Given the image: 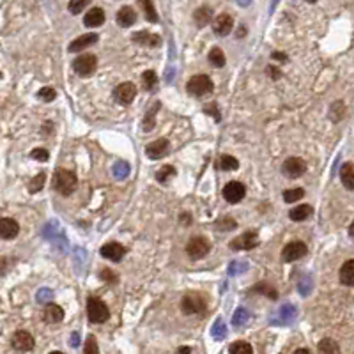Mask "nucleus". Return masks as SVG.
Segmentation results:
<instances>
[{"mask_svg":"<svg viewBox=\"0 0 354 354\" xmlns=\"http://www.w3.org/2000/svg\"><path fill=\"white\" fill-rule=\"evenodd\" d=\"M51 184H53V188H55L61 195L67 197L76 190L78 179H76L75 172L66 170V168H57L55 174H53V181H51Z\"/></svg>","mask_w":354,"mask_h":354,"instance_id":"1","label":"nucleus"},{"mask_svg":"<svg viewBox=\"0 0 354 354\" xmlns=\"http://www.w3.org/2000/svg\"><path fill=\"white\" fill-rule=\"evenodd\" d=\"M213 88H215V84L207 75H195L193 78L188 80L186 84V90L195 98H202L205 94H211Z\"/></svg>","mask_w":354,"mask_h":354,"instance_id":"2","label":"nucleus"},{"mask_svg":"<svg viewBox=\"0 0 354 354\" xmlns=\"http://www.w3.org/2000/svg\"><path fill=\"white\" fill-rule=\"evenodd\" d=\"M87 317L88 321L94 324H103L110 319V310L101 299L98 298H88L87 299Z\"/></svg>","mask_w":354,"mask_h":354,"instance_id":"3","label":"nucleus"},{"mask_svg":"<svg viewBox=\"0 0 354 354\" xmlns=\"http://www.w3.org/2000/svg\"><path fill=\"white\" fill-rule=\"evenodd\" d=\"M96 67H98V59H96V55H92V53H84V55H80L75 59V62H73V69H75V73L78 76H90L96 71Z\"/></svg>","mask_w":354,"mask_h":354,"instance_id":"4","label":"nucleus"},{"mask_svg":"<svg viewBox=\"0 0 354 354\" xmlns=\"http://www.w3.org/2000/svg\"><path fill=\"white\" fill-rule=\"evenodd\" d=\"M209 250H211L209 241L205 238H199V236H197V238H191L186 244V253L190 255L191 261H199V259L205 257L209 253Z\"/></svg>","mask_w":354,"mask_h":354,"instance_id":"5","label":"nucleus"},{"mask_svg":"<svg viewBox=\"0 0 354 354\" xmlns=\"http://www.w3.org/2000/svg\"><path fill=\"white\" fill-rule=\"evenodd\" d=\"M181 308L186 315H195V313H200L205 310V301L200 294L191 292V294H186V296L182 298Z\"/></svg>","mask_w":354,"mask_h":354,"instance_id":"6","label":"nucleus"},{"mask_svg":"<svg viewBox=\"0 0 354 354\" xmlns=\"http://www.w3.org/2000/svg\"><path fill=\"white\" fill-rule=\"evenodd\" d=\"M259 246V234L250 230V232H244L241 236L234 239L230 243V248L236 250V252H243V250H253V248Z\"/></svg>","mask_w":354,"mask_h":354,"instance_id":"7","label":"nucleus"},{"mask_svg":"<svg viewBox=\"0 0 354 354\" xmlns=\"http://www.w3.org/2000/svg\"><path fill=\"white\" fill-rule=\"evenodd\" d=\"M246 195V188L239 181H230L223 188V199L228 204H239Z\"/></svg>","mask_w":354,"mask_h":354,"instance_id":"8","label":"nucleus"},{"mask_svg":"<svg viewBox=\"0 0 354 354\" xmlns=\"http://www.w3.org/2000/svg\"><path fill=\"white\" fill-rule=\"evenodd\" d=\"M307 252H308V248L303 241H292V243H289V244H285V248L282 250V261L294 262L307 255Z\"/></svg>","mask_w":354,"mask_h":354,"instance_id":"9","label":"nucleus"},{"mask_svg":"<svg viewBox=\"0 0 354 354\" xmlns=\"http://www.w3.org/2000/svg\"><path fill=\"white\" fill-rule=\"evenodd\" d=\"M282 172L289 179H298L307 172V163L301 158H287L282 165Z\"/></svg>","mask_w":354,"mask_h":354,"instance_id":"10","label":"nucleus"},{"mask_svg":"<svg viewBox=\"0 0 354 354\" xmlns=\"http://www.w3.org/2000/svg\"><path fill=\"white\" fill-rule=\"evenodd\" d=\"M115 99L122 105H130L133 99L136 98V85L133 82H122L121 85H117L115 92H113Z\"/></svg>","mask_w":354,"mask_h":354,"instance_id":"11","label":"nucleus"},{"mask_svg":"<svg viewBox=\"0 0 354 354\" xmlns=\"http://www.w3.org/2000/svg\"><path fill=\"white\" fill-rule=\"evenodd\" d=\"M11 345H13L16 351H22V353H28V351L34 349V336L28 333V331H16L11 338Z\"/></svg>","mask_w":354,"mask_h":354,"instance_id":"12","label":"nucleus"},{"mask_svg":"<svg viewBox=\"0 0 354 354\" xmlns=\"http://www.w3.org/2000/svg\"><path fill=\"white\" fill-rule=\"evenodd\" d=\"M234 28V20L230 14L223 13V14H218L215 18V22H213V32L216 34V36H228V34L232 32Z\"/></svg>","mask_w":354,"mask_h":354,"instance_id":"13","label":"nucleus"},{"mask_svg":"<svg viewBox=\"0 0 354 354\" xmlns=\"http://www.w3.org/2000/svg\"><path fill=\"white\" fill-rule=\"evenodd\" d=\"M101 255L108 261L119 262L122 257L126 255V248L122 246L121 243H107L105 246H101Z\"/></svg>","mask_w":354,"mask_h":354,"instance_id":"14","label":"nucleus"},{"mask_svg":"<svg viewBox=\"0 0 354 354\" xmlns=\"http://www.w3.org/2000/svg\"><path fill=\"white\" fill-rule=\"evenodd\" d=\"M167 153H168V140L167 138H158L145 145V154H147L151 159L163 158Z\"/></svg>","mask_w":354,"mask_h":354,"instance_id":"15","label":"nucleus"},{"mask_svg":"<svg viewBox=\"0 0 354 354\" xmlns=\"http://www.w3.org/2000/svg\"><path fill=\"white\" fill-rule=\"evenodd\" d=\"M99 41V36L98 34H84V36H80V38H76L75 41H71V44L67 46V50L71 51V53H75V51H82L85 50V48L92 46V44H96V43Z\"/></svg>","mask_w":354,"mask_h":354,"instance_id":"16","label":"nucleus"},{"mask_svg":"<svg viewBox=\"0 0 354 354\" xmlns=\"http://www.w3.org/2000/svg\"><path fill=\"white\" fill-rule=\"evenodd\" d=\"M20 232V225L13 218H0V238L14 239Z\"/></svg>","mask_w":354,"mask_h":354,"instance_id":"17","label":"nucleus"},{"mask_svg":"<svg viewBox=\"0 0 354 354\" xmlns=\"http://www.w3.org/2000/svg\"><path fill=\"white\" fill-rule=\"evenodd\" d=\"M115 20H117V23L121 25V27L128 28V27H131V25L136 22V13H135V9H133V7H130V5H124V7H121V9L117 11Z\"/></svg>","mask_w":354,"mask_h":354,"instance_id":"18","label":"nucleus"},{"mask_svg":"<svg viewBox=\"0 0 354 354\" xmlns=\"http://www.w3.org/2000/svg\"><path fill=\"white\" fill-rule=\"evenodd\" d=\"M296 315H298L296 307H292V305H284V307L278 310V317H276V319H271V322L285 326V324H290V322L296 319Z\"/></svg>","mask_w":354,"mask_h":354,"instance_id":"19","label":"nucleus"},{"mask_svg":"<svg viewBox=\"0 0 354 354\" xmlns=\"http://www.w3.org/2000/svg\"><path fill=\"white\" fill-rule=\"evenodd\" d=\"M43 319H44V322H48V324H57V322H61L62 319H64V310H62L59 305H46V308H44V312H43Z\"/></svg>","mask_w":354,"mask_h":354,"instance_id":"20","label":"nucleus"},{"mask_svg":"<svg viewBox=\"0 0 354 354\" xmlns=\"http://www.w3.org/2000/svg\"><path fill=\"white\" fill-rule=\"evenodd\" d=\"M105 20H107L105 11H103L101 7H92V9L85 14L84 23L87 25V27H99V25L105 23Z\"/></svg>","mask_w":354,"mask_h":354,"instance_id":"21","label":"nucleus"},{"mask_svg":"<svg viewBox=\"0 0 354 354\" xmlns=\"http://www.w3.org/2000/svg\"><path fill=\"white\" fill-rule=\"evenodd\" d=\"M211 20H213V9L209 5H202L193 13V22H195L197 27H205L207 23H211Z\"/></svg>","mask_w":354,"mask_h":354,"instance_id":"22","label":"nucleus"},{"mask_svg":"<svg viewBox=\"0 0 354 354\" xmlns=\"http://www.w3.org/2000/svg\"><path fill=\"white\" fill-rule=\"evenodd\" d=\"M133 41L138 43V44H147V46H158L161 43V38L156 36V34H151L147 30H142V32H135L133 36Z\"/></svg>","mask_w":354,"mask_h":354,"instance_id":"23","label":"nucleus"},{"mask_svg":"<svg viewBox=\"0 0 354 354\" xmlns=\"http://www.w3.org/2000/svg\"><path fill=\"white\" fill-rule=\"evenodd\" d=\"M340 284L354 287V259L344 262V266L340 267Z\"/></svg>","mask_w":354,"mask_h":354,"instance_id":"24","label":"nucleus"},{"mask_svg":"<svg viewBox=\"0 0 354 354\" xmlns=\"http://www.w3.org/2000/svg\"><path fill=\"white\" fill-rule=\"evenodd\" d=\"M340 179L347 190L354 191V163H344L340 167Z\"/></svg>","mask_w":354,"mask_h":354,"instance_id":"25","label":"nucleus"},{"mask_svg":"<svg viewBox=\"0 0 354 354\" xmlns=\"http://www.w3.org/2000/svg\"><path fill=\"white\" fill-rule=\"evenodd\" d=\"M312 213H313L312 205L301 204V205H298V207L290 209L289 218L292 220V221H305L307 218H310V216H312Z\"/></svg>","mask_w":354,"mask_h":354,"instance_id":"26","label":"nucleus"},{"mask_svg":"<svg viewBox=\"0 0 354 354\" xmlns=\"http://www.w3.org/2000/svg\"><path fill=\"white\" fill-rule=\"evenodd\" d=\"M317 351L324 354H338L340 353V345L336 344L335 340H331V338H322L319 342V345H317Z\"/></svg>","mask_w":354,"mask_h":354,"instance_id":"27","label":"nucleus"},{"mask_svg":"<svg viewBox=\"0 0 354 354\" xmlns=\"http://www.w3.org/2000/svg\"><path fill=\"white\" fill-rule=\"evenodd\" d=\"M138 4H140V7L144 9L145 18L149 20L151 23H156V22H158V13H156V9H154L153 0H138Z\"/></svg>","mask_w":354,"mask_h":354,"instance_id":"28","label":"nucleus"},{"mask_svg":"<svg viewBox=\"0 0 354 354\" xmlns=\"http://www.w3.org/2000/svg\"><path fill=\"white\" fill-rule=\"evenodd\" d=\"M159 103H154L151 110L145 113V119H144V131H153L154 130V124H156V112L159 110Z\"/></svg>","mask_w":354,"mask_h":354,"instance_id":"29","label":"nucleus"},{"mask_svg":"<svg viewBox=\"0 0 354 354\" xmlns=\"http://www.w3.org/2000/svg\"><path fill=\"white\" fill-rule=\"evenodd\" d=\"M220 168L223 172H232V170H238L239 168V161L234 156H230V154H223L220 158Z\"/></svg>","mask_w":354,"mask_h":354,"instance_id":"30","label":"nucleus"},{"mask_svg":"<svg viewBox=\"0 0 354 354\" xmlns=\"http://www.w3.org/2000/svg\"><path fill=\"white\" fill-rule=\"evenodd\" d=\"M142 84H144L145 90H154L156 85H158V75L153 69L145 71L144 75H142Z\"/></svg>","mask_w":354,"mask_h":354,"instance_id":"31","label":"nucleus"},{"mask_svg":"<svg viewBox=\"0 0 354 354\" xmlns=\"http://www.w3.org/2000/svg\"><path fill=\"white\" fill-rule=\"evenodd\" d=\"M44 181H46V174L39 172L36 177H32V181L28 182V191H30V193H38V191H41L43 186H44Z\"/></svg>","mask_w":354,"mask_h":354,"instance_id":"32","label":"nucleus"},{"mask_svg":"<svg viewBox=\"0 0 354 354\" xmlns=\"http://www.w3.org/2000/svg\"><path fill=\"white\" fill-rule=\"evenodd\" d=\"M209 62L216 67H223L225 66V53L220 48H211L209 51Z\"/></svg>","mask_w":354,"mask_h":354,"instance_id":"33","label":"nucleus"},{"mask_svg":"<svg viewBox=\"0 0 354 354\" xmlns=\"http://www.w3.org/2000/svg\"><path fill=\"white\" fill-rule=\"evenodd\" d=\"M130 165H128V161H122V159H119L115 165H113V176L117 177V179H126L128 176H130Z\"/></svg>","mask_w":354,"mask_h":354,"instance_id":"34","label":"nucleus"},{"mask_svg":"<svg viewBox=\"0 0 354 354\" xmlns=\"http://www.w3.org/2000/svg\"><path fill=\"white\" fill-rule=\"evenodd\" d=\"M172 177H176V168L170 167V165H165L163 168H159L158 172H156V179L159 182H168Z\"/></svg>","mask_w":354,"mask_h":354,"instance_id":"35","label":"nucleus"},{"mask_svg":"<svg viewBox=\"0 0 354 354\" xmlns=\"http://www.w3.org/2000/svg\"><path fill=\"white\" fill-rule=\"evenodd\" d=\"M236 227H238V223H236V220H232L230 216H223V218H220L215 221V228H218V230H234Z\"/></svg>","mask_w":354,"mask_h":354,"instance_id":"36","label":"nucleus"},{"mask_svg":"<svg viewBox=\"0 0 354 354\" xmlns=\"http://www.w3.org/2000/svg\"><path fill=\"white\" fill-rule=\"evenodd\" d=\"M252 292H259V294H264V296H267L269 299H276L278 298V292H276L273 287H269L267 284H259L255 285L252 289Z\"/></svg>","mask_w":354,"mask_h":354,"instance_id":"37","label":"nucleus"},{"mask_svg":"<svg viewBox=\"0 0 354 354\" xmlns=\"http://www.w3.org/2000/svg\"><path fill=\"white\" fill-rule=\"evenodd\" d=\"M305 197V190L303 188H294V190H285L284 191V200L285 202H296L299 199H303Z\"/></svg>","mask_w":354,"mask_h":354,"instance_id":"38","label":"nucleus"},{"mask_svg":"<svg viewBox=\"0 0 354 354\" xmlns=\"http://www.w3.org/2000/svg\"><path fill=\"white\" fill-rule=\"evenodd\" d=\"M248 319H250V313H248L246 308H238L232 315V324L234 326H243Z\"/></svg>","mask_w":354,"mask_h":354,"instance_id":"39","label":"nucleus"},{"mask_svg":"<svg viewBox=\"0 0 354 354\" xmlns=\"http://www.w3.org/2000/svg\"><path fill=\"white\" fill-rule=\"evenodd\" d=\"M230 353L232 354H252L253 353V347L246 342H236V344L230 345Z\"/></svg>","mask_w":354,"mask_h":354,"instance_id":"40","label":"nucleus"},{"mask_svg":"<svg viewBox=\"0 0 354 354\" xmlns=\"http://www.w3.org/2000/svg\"><path fill=\"white\" fill-rule=\"evenodd\" d=\"M344 112H345V107L342 101H336L331 105V110H330V117L333 119V121H340L342 117H344Z\"/></svg>","mask_w":354,"mask_h":354,"instance_id":"41","label":"nucleus"},{"mask_svg":"<svg viewBox=\"0 0 354 354\" xmlns=\"http://www.w3.org/2000/svg\"><path fill=\"white\" fill-rule=\"evenodd\" d=\"M88 2L90 0H71L67 4V9H69L71 14H80L88 5Z\"/></svg>","mask_w":354,"mask_h":354,"instance_id":"42","label":"nucleus"},{"mask_svg":"<svg viewBox=\"0 0 354 354\" xmlns=\"http://www.w3.org/2000/svg\"><path fill=\"white\" fill-rule=\"evenodd\" d=\"M248 267V262H243V261H232L228 264V275H239V273H244Z\"/></svg>","mask_w":354,"mask_h":354,"instance_id":"43","label":"nucleus"},{"mask_svg":"<svg viewBox=\"0 0 354 354\" xmlns=\"http://www.w3.org/2000/svg\"><path fill=\"white\" fill-rule=\"evenodd\" d=\"M211 335L215 336L216 340H223L225 336H227V326H225L221 321L215 322V326H213V330H211Z\"/></svg>","mask_w":354,"mask_h":354,"instance_id":"44","label":"nucleus"},{"mask_svg":"<svg viewBox=\"0 0 354 354\" xmlns=\"http://www.w3.org/2000/svg\"><path fill=\"white\" fill-rule=\"evenodd\" d=\"M38 98H39V99H43V101H46V103L53 101V99L57 98L55 88H51V87H43V88H39Z\"/></svg>","mask_w":354,"mask_h":354,"instance_id":"45","label":"nucleus"},{"mask_svg":"<svg viewBox=\"0 0 354 354\" xmlns=\"http://www.w3.org/2000/svg\"><path fill=\"white\" fill-rule=\"evenodd\" d=\"M85 354H98L99 353V347L98 344H96V336H88L87 342H85Z\"/></svg>","mask_w":354,"mask_h":354,"instance_id":"46","label":"nucleus"},{"mask_svg":"<svg viewBox=\"0 0 354 354\" xmlns=\"http://www.w3.org/2000/svg\"><path fill=\"white\" fill-rule=\"evenodd\" d=\"M30 156H32L36 161H48V158H50V154H48L46 149H34L32 153H30Z\"/></svg>","mask_w":354,"mask_h":354,"instance_id":"47","label":"nucleus"},{"mask_svg":"<svg viewBox=\"0 0 354 354\" xmlns=\"http://www.w3.org/2000/svg\"><path fill=\"white\" fill-rule=\"evenodd\" d=\"M51 298H53V292H51L50 289H39L38 296H36L38 303H46V301H50Z\"/></svg>","mask_w":354,"mask_h":354,"instance_id":"48","label":"nucleus"},{"mask_svg":"<svg viewBox=\"0 0 354 354\" xmlns=\"http://www.w3.org/2000/svg\"><path fill=\"white\" fill-rule=\"evenodd\" d=\"M99 276H101V278L105 280L107 284H115V282H117V275L113 273L112 269H103L101 273H99Z\"/></svg>","mask_w":354,"mask_h":354,"instance_id":"49","label":"nucleus"},{"mask_svg":"<svg viewBox=\"0 0 354 354\" xmlns=\"http://www.w3.org/2000/svg\"><path fill=\"white\" fill-rule=\"evenodd\" d=\"M204 112L209 113V115L213 117V119H216V121H220V119H221V115H220V110H218V107H216L215 103H211V105L204 107Z\"/></svg>","mask_w":354,"mask_h":354,"instance_id":"50","label":"nucleus"},{"mask_svg":"<svg viewBox=\"0 0 354 354\" xmlns=\"http://www.w3.org/2000/svg\"><path fill=\"white\" fill-rule=\"evenodd\" d=\"M266 71H267V76L273 80H280L282 78V71L278 69V67H273V66H267L266 67Z\"/></svg>","mask_w":354,"mask_h":354,"instance_id":"51","label":"nucleus"},{"mask_svg":"<svg viewBox=\"0 0 354 354\" xmlns=\"http://www.w3.org/2000/svg\"><path fill=\"white\" fill-rule=\"evenodd\" d=\"M310 287H312V284H310V278H308L307 282H299V292L305 294V296L310 292Z\"/></svg>","mask_w":354,"mask_h":354,"instance_id":"52","label":"nucleus"},{"mask_svg":"<svg viewBox=\"0 0 354 354\" xmlns=\"http://www.w3.org/2000/svg\"><path fill=\"white\" fill-rule=\"evenodd\" d=\"M273 59H275V61H278V62H287V55H285V53H282V51H273Z\"/></svg>","mask_w":354,"mask_h":354,"instance_id":"53","label":"nucleus"},{"mask_svg":"<svg viewBox=\"0 0 354 354\" xmlns=\"http://www.w3.org/2000/svg\"><path fill=\"white\" fill-rule=\"evenodd\" d=\"M78 344H80V335H78V333H73V335H71L69 345H71V347H78Z\"/></svg>","mask_w":354,"mask_h":354,"instance_id":"54","label":"nucleus"},{"mask_svg":"<svg viewBox=\"0 0 354 354\" xmlns=\"http://www.w3.org/2000/svg\"><path fill=\"white\" fill-rule=\"evenodd\" d=\"M181 223H184V225L191 223V216L188 215V213H181Z\"/></svg>","mask_w":354,"mask_h":354,"instance_id":"55","label":"nucleus"},{"mask_svg":"<svg viewBox=\"0 0 354 354\" xmlns=\"http://www.w3.org/2000/svg\"><path fill=\"white\" fill-rule=\"evenodd\" d=\"M5 267H7V262L2 259V261H0V276L5 275Z\"/></svg>","mask_w":354,"mask_h":354,"instance_id":"56","label":"nucleus"},{"mask_svg":"<svg viewBox=\"0 0 354 354\" xmlns=\"http://www.w3.org/2000/svg\"><path fill=\"white\" fill-rule=\"evenodd\" d=\"M243 36H246V27L244 25H241L238 30V38H243Z\"/></svg>","mask_w":354,"mask_h":354,"instance_id":"57","label":"nucleus"},{"mask_svg":"<svg viewBox=\"0 0 354 354\" xmlns=\"http://www.w3.org/2000/svg\"><path fill=\"white\" fill-rule=\"evenodd\" d=\"M238 4L241 5V7H246V5L252 4V0H238Z\"/></svg>","mask_w":354,"mask_h":354,"instance_id":"58","label":"nucleus"},{"mask_svg":"<svg viewBox=\"0 0 354 354\" xmlns=\"http://www.w3.org/2000/svg\"><path fill=\"white\" fill-rule=\"evenodd\" d=\"M179 353H191V347H179Z\"/></svg>","mask_w":354,"mask_h":354,"instance_id":"59","label":"nucleus"},{"mask_svg":"<svg viewBox=\"0 0 354 354\" xmlns=\"http://www.w3.org/2000/svg\"><path fill=\"white\" fill-rule=\"evenodd\" d=\"M349 236L351 238H354V221L351 223V227H349Z\"/></svg>","mask_w":354,"mask_h":354,"instance_id":"60","label":"nucleus"},{"mask_svg":"<svg viewBox=\"0 0 354 354\" xmlns=\"http://www.w3.org/2000/svg\"><path fill=\"white\" fill-rule=\"evenodd\" d=\"M301 353L307 354V353H310V351H308V349H296V354H301Z\"/></svg>","mask_w":354,"mask_h":354,"instance_id":"61","label":"nucleus"},{"mask_svg":"<svg viewBox=\"0 0 354 354\" xmlns=\"http://www.w3.org/2000/svg\"><path fill=\"white\" fill-rule=\"evenodd\" d=\"M307 2H310V4H315L317 0H307Z\"/></svg>","mask_w":354,"mask_h":354,"instance_id":"62","label":"nucleus"},{"mask_svg":"<svg viewBox=\"0 0 354 354\" xmlns=\"http://www.w3.org/2000/svg\"><path fill=\"white\" fill-rule=\"evenodd\" d=\"M0 78H2V73H0Z\"/></svg>","mask_w":354,"mask_h":354,"instance_id":"63","label":"nucleus"}]
</instances>
